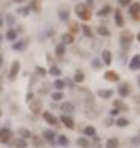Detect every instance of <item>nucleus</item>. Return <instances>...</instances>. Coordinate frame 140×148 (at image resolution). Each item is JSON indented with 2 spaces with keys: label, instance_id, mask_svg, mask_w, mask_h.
<instances>
[{
  "label": "nucleus",
  "instance_id": "49530a36",
  "mask_svg": "<svg viewBox=\"0 0 140 148\" xmlns=\"http://www.w3.org/2000/svg\"><path fill=\"white\" fill-rule=\"evenodd\" d=\"M113 124H115V119H113V118H107V119H105V125H107V127H111Z\"/></svg>",
  "mask_w": 140,
  "mask_h": 148
},
{
  "label": "nucleus",
  "instance_id": "b1692460",
  "mask_svg": "<svg viewBox=\"0 0 140 148\" xmlns=\"http://www.w3.org/2000/svg\"><path fill=\"white\" fill-rule=\"evenodd\" d=\"M119 147V139L118 138H109L105 140V148H118Z\"/></svg>",
  "mask_w": 140,
  "mask_h": 148
},
{
  "label": "nucleus",
  "instance_id": "ea45409f",
  "mask_svg": "<svg viewBox=\"0 0 140 148\" xmlns=\"http://www.w3.org/2000/svg\"><path fill=\"white\" fill-rule=\"evenodd\" d=\"M29 12H30L29 6H27V8H18V9H17V14H21V15H24V17H27Z\"/></svg>",
  "mask_w": 140,
  "mask_h": 148
},
{
  "label": "nucleus",
  "instance_id": "1a4fd4ad",
  "mask_svg": "<svg viewBox=\"0 0 140 148\" xmlns=\"http://www.w3.org/2000/svg\"><path fill=\"white\" fill-rule=\"evenodd\" d=\"M60 110H62L63 115H71V113H74L75 106H74V103H71V101H62Z\"/></svg>",
  "mask_w": 140,
  "mask_h": 148
},
{
  "label": "nucleus",
  "instance_id": "393cba45",
  "mask_svg": "<svg viewBox=\"0 0 140 148\" xmlns=\"http://www.w3.org/2000/svg\"><path fill=\"white\" fill-rule=\"evenodd\" d=\"M84 73L82 71V70H77L75 71V74H74V77H72V80H74L75 83H83L84 82Z\"/></svg>",
  "mask_w": 140,
  "mask_h": 148
},
{
  "label": "nucleus",
  "instance_id": "9d476101",
  "mask_svg": "<svg viewBox=\"0 0 140 148\" xmlns=\"http://www.w3.org/2000/svg\"><path fill=\"white\" fill-rule=\"evenodd\" d=\"M60 123L66 127V129H69V130H72V129H74V125H75L72 116H71V115H63V113L60 115Z\"/></svg>",
  "mask_w": 140,
  "mask_h": 148
},
{
  "label": "nucleus",
  "instance_id": "2f4dec72",
  "mask_svg": "<svg viewBox=\"0 0 140 148\" xmlns=\"http://www.w3.org/2000/svg\"><path fill=\"white\" fill-rule=\"evenodd\" d=\"M59 18L62 21H68L69 20V9H59Z\"/></svg>",
  "mask_w": 140,
  "mask_h": 148
},
{
  "label": "nucleus",
  "instance_id": "4be33fe9",
  "mask_svg": "<svg viewBox=\"0 0 140 148\" xmlns=\"http://www.w3.org/2000/svg\"><path fill=\"white\" fill-rule=\"evenodd\" d=\"M48 74H50V76H53V77H60L62 76V70L59 68L57 65H51L50 70H48Z\"/></svg>",
  "mask_w": 140,
  "mask_h": 148
},
{
  "label": "nucleus",
  "instance_id": "6e6d98bb",
  "mask_svg": "<svg viewBox=\"0 0 140 148\" xmlns=\"http://www.w3.org/2000/svg\"><path fill=\"white\" fill-rule=\"evenodd\" d=\"M2 24H3V20H2V17H0V27H2Z\"/></svg>",
  "mask_w": 140,
  "mask_h": 148
},
{
  "label": "nucleus",
  "instance_id": "e433bc0d",
  "mask_svg": "<svg viewBox=\"0 0 140 148\" xmlns=\"http://www.w3.org/2000/svg\"><path fill=\"white\" fill-rule=\"evenodd\" d=\"M32 140H33V145L36 148H42L44 147V139L39 138V136H32Z\"/></svg>",
  "mask_w": 140,
  "mask_h": 148
},
{
  "label": "nucleus",
  "instance_id": "a878e982",
  "mask_svg": "<svg viewBox=\"0 0 140 148\" xmlns=\"http://www.w3.org/2000/svg\"><path fill=\"white\" fill-rule=\"evenodd\" d=\"M18 38V32L15 29H8V32H6V39L8 41H17Z\"/></svg>",
  "mask_w": 140,
  "mask_h": 148
},
{
  "label": "nucleus",
  "instance_id": "39448f33",
  "mask_svg": "<svg viewBox=\"0 0 140 148\" xmlns=\"http://www.w3.org/2000/svg\"><path fill=\"white\" fill-rule=\"evenodd\" d=\"M56 138H57V134L54 130H50V129H47L42 132V139L47 140V142H50L51 145H54L56 144Z\"/></svg>",
  "mask_w": 140,
  "mask_h": 148
},
{
  "label": "nucleus",
  "instance_id": "6ab92c4d",
  "mask_svg": "<svg viewBox=\"0 0 140 148\" xmlns=\"http://www.w3.org/2000/svg\"><path fill=\"white\" fill-rule=\"evenodd\" d=\"M26 47H27V41H15L12 44V50L15 51H23Z\"/></svg>",
  "mask_w": 140,
  "mask_h": 148
},
{
  "label": "nucleus",
  "instance_id": "8fccbe9b",
  "mask_svg": "<svg viewBox=\"0 0 140 148\" xmlns=\"http://www.w3.org/2000/svg\"><path fill=\"white\" fill-rule=\"evenodd\" d=\"M134 100H136V103H137V104H140V95H136Z\"/></svg>",
  "mask_w": 140,
  "mask_h": 148
},
{
  "label": "nucleus",
  "instance_id": "f3484780",
  "mask_svg": "<svg viewBox=\"0 0 140 148\" xmlns=\"http://www.w3.org/2000/svg\"><path fill=\"white\" fill-rule=\"evenodd\" d=\"M18 136L21 138V139L27 140V139H32L33 134H32V132H30L29 129H24V127H21V129H18Z\"/></svg>",
  "mask_w": 140,
  "mask_h": 148
},
{
  "label": "nucleus",
  "instance_id": "cd10ccee",
  "mask_svg": "<svg viewBox=\"0 0 140 148\" xmlns=\"http://www.w3.org/2000/svg\"><path fill=\"white\" fill-rule=\"evenodd\" d=\"M115 125H118V127H121V129H124V127L130 125V121L126 119V118H124V116H119V118L115 121Z\"/></svg>",
  "mask_w": 140,
  "mask_h": 148
},
{
  "label": "nucleus",
  "instance_id": "c85d7f7f",
  "mask_svg": "<svg viewBox=\"0 0 140 148\" xmlns=\"http://www.w3.org/2000/svg\"><path fill=\"white\" fill-rule=\"evenodd\" d=\"M14 147H15V148H27V140L21 139V138H17V139L14 140Z\"/></svg>",
  "mask_w": 140,
  "mask_h": 148
},
{
  "label": "nucleus",
  "instance_id": "4468645a",
  "mask_svg": "<svg viewBox=\"0 0 140 148\" xmlns=\"http://www.w3.org/2000/svg\"><path fill=\"white\" fill-rule=\"evenodd\" d=\"M101 62L104 65H110L111 64V51L110 50H103L101 51Z\"/></svg>",
  "mask_w": 140,
  "mask_h": 148
},
{
  "label": "nucleus",
  "instance_id": "bf43d9fd",
  "mask_svg": "<svg viewBox=\"0 0 140 148\" xmlns=\"http://www.w3.org/2000/svg\"><path fill=\"white\" fill-rule=\"evenodd\" d=\"M0 91H2V89H0Z\"/></svg>",
  "mask_w": 140,
  "mask_h": 148
},
{
  "label": "nucleus",
  "instance_id": "f03ea898",
  "mask_svg": "<svg viewBox=\"0 0 140 148\" xmlns=\"http://www.w3.org/2000/svg\"><path fill=\"white\" fill-rule=\"evenodd\" d=\"M75 15L83 20V21H88V20H90V12H89V8L86 6L84 3H78L75 5Z\"/></svg>",
  "mask_w": 140,
  "mask_h": 148
},
{
  "label": "nucleus",
  "instance_id": "6e6552de",
  "mask_svg": "<svg viewBox=\"0 0 140 148\" xmlns=\"http://www.w3.org/2000/svg\"><path fill=\"white\" fill-rule=\"evenodd\" d=\"M20 68H21V64H20V60H14L11 65V70H9V80H14L17 76H18V73H20Z\"/></svg>",
  "mask_w": 140,
  "mask_h": 148
},
{
  "label": "nucleus",
  "instance_id": "0eeeda50",
  "mask_svg": "<svg viewBox=\"0 0 140 148\" xmlns=\"http://www.w3.org/2000/svg\"><path fill=\"white\" fill-rule=\"evenodd\" d=\"M29 109L32 110V113H41L42 112V101L38 98H33L29 103Z\"/></svg>",
  "mask_w": 140,
  "mask_h": 148
},
{
  "label": "nucleus",
  "instance_id": "c756f323",
  "mask_svg": "<svg viewBox=\"0 0 140 148\" xmlns=\"http://www.w3.org/2000/svg\"><path fill=\"white\" fill-rule=\"evenodd\" d=\"M53 88L56 91H62L65 88V80H60V79H56L54 82H53Z\"/></svg>",
  "mask_w": 140,
  "mask_h": 148
},
{
  "label": "nucleus",
  "instance_id": "473e14b6",
  "mask_svg": "<svg viewBox=\"0 0 140 148\" xmlns=\"http://www.w3.org/2000/svg\"><path fill=\"white\" fill-rule=\"evenodd\" d=\"M57 144L62 145V147H68L69 145V139L65 136V134H59L57 136Z\"/></svg>",
  "mask_w": 140,
  "mask_h": 148
},
{
  "label": "nucleus",
  "instance_id": "4d7b16f0",
  "mask_svg": "<svg viewBox=\"0 0 140 148\" xmlns=\"http://www.w3.org/2000/svg\"><path fill=\"white\" fill-rule=\"evenodd\" d=\"M2 115H3V113H2V109H0V116H2Z\"/></svg>",
  "mask_w": 140,
  "mask_h": 148
},
{
  "label": "nucleus",
  "instance_id": "864d4df0",
  "mask_svg": "<svg viewBox=\"0 0 140 148\" xmlns=\"http://www.w3.org/2000/svg\"><path fill=\"white\" fill-rule=\"evenodd\" d=\"M136 38H137V41H139V42H140V32H139V33H137V36H136Z\"/></svg>",
  "mask_w": 140,
  "mask_h": 148
},
{
  "label": "nucleus",
  "instance_id": "ddd939ff",
  "mask_svg": "<svg viewBox=\"0 0 140 148\" xmlns=\"http://www.w3.org/2000/svg\"><path fill=\"white\" fill-rule=\"evenodd\" d=\"M104 79L107 80V82H119V74L116 73V71H111V70H109V71H105L104 73Z\"/></svg>",
  "mask_w": 140,
  "mask_h": 148
},
{
  "label": "nucleus",
  "instance_id": "4c0bfd02",
  "mask_svg": "<svg viewBox=\"0 0 140 148\" xmlns=\"http://www.w3.org/2000/svg\"><path fill=\"white\" fill-rule=\"evenodd\" d=\"M92 70H95V71H98V70H101V66H103V62L99 59H92Z\"/></svg>",
  "mask_w": 140,
  "mask_h": 148
},
{
  "label": "nucleus",
  "instance_id": "a211bd4d",
  "mask_svg": "<svg viewBox=\"0 0 140 148\" xmlns=\"http://www.w3.org/2000/svg\"><path fill=\"white\" fill-rule=\"evenodd\" d=\"M72 42H74V35H72V33H63L62 35V44L66 47V45H71Z\"/></svg>",
  "mask_w": 140,
  "mask_h": 148
},
{
  "label": "nucleus",
  "instance_id": "f8f14e48",
  "mask_svg": "<svg viewBox=\"0 0 140 148\" xmlns=\"http://www.w3.org/2000/svg\"><path fill=\"white\" fill-rule=\"evenodd\" d=\"M128 66H130L131 71L140 70V55H134V56H133L131 60H130V64H128Z\"/></svg>",
  "mask_w": 140,
  "mask_h": 148
},
{
  "label": "nucleus",
  "instance_id": "5fc2aeb1",
  "mask_svg": "<svg viewBox=\"0 0 140 148\" xmlns=\"http://www.w3.org/2000/svg\"><path fill=\"white\" fill-rule=\"evenodd\" d=\"M137 85H139V86H140V76H139V77H137Z\"/></svg>",
  "mask_w": 140,
  "mask_h": 148
},
{
  "label": "nucleus",
  "instance_id": "dca6fc26",
  "mask_svg": "<svg viewBox=\"0 0 140 148\" xmlns=\"http://www.w3.org/2000/svg\"><path fill=\"white\" fill-rule=\"evenodd\" d=\"M113 109H118L119 112H125V110H128V106H125L122 100L118 98V100L113 101Z\"/></svg>",
  "mask_w": 140,
  "mask_h": 148
},
{
  "label": "nucleus",
  "instance_id": "de8ad7c7",
  "mask_svg": "<svg viewBox=\"0 0 140 148\" xmlns=\"http://www.w3.org/2000/svg\"><path fill=\"white\" fill-rule=\"evenodd\" d=\"M32 100H33V94H32V92H29L27 95H26V101H27V103H30Z\"/></svg>",
  "mask_w": 140,
  "mask_h": 148
},
{
  "label": "nucleus",
  "instance_id": "13d9d810",
  "mask_svg": "<svg viewBox=\"0 0 140 148\" xmlns=\"http://www.w3.org/2000/svg\"><path fill=\"white\" fill-rule=\"evenodd\" d=\"M0 41H2V36H0Z\"/></svg>",
  "mask_w": 140,
  "mask_h": 148
},
{
  "label": "nucleus",
  "instance_id": "5701e85b",
  "mask_svg": "<svg viewBox=\"0 0 140 148\" xmlns=\"http://www.w3.org/2000/svg\"><path fill=\"white\" fill-rule=\"evenodd\" d=\"M83 133H84V136H88V138H93L97 134V129L93 125H86Z\"/></svg>",
  "mask_w": 140,
  "mask_h": 148
},
{
  "label": "nucleus",
  "instance_id": "37998d69",
  "mask_svg": "<svg viewBox=\"0 0 140 148\" xmlns=\"http://www.w3.org/2000/svg\"><path fill=\"white\" fill-rule=\"evenodd\" d=\"M119 113H121V112H119L118 109H111V110H110V118H116V116H119Z\"/></svg>",
  "mask_w": 140,
  "mask_h": 148
},
{
  "label": "nucleus",
  "instance_id": "c03bdc74",
  "mask_svg": "<svg viewBox=\"0 0 140 148\" xmlns=\"http://www.w3.org/2000/svg\"><path fill=\"white\" fill-rule=\"evenodd\" d=\"M6 21H8L9 24H14L15 23V17L14 15H8V17H6Z\"/></svg>",
  "mask_w": 140,
  "mask_h": 148
},
{
  "label": "nucleus",
  "instance_id": "3c124183",
  "mask_svg": "<svg viewBox=\"0 0 140 148\" xmlns=\"http://www.w3.org/2000/svg\"><path fill=\"white\" fill-rule=\"evenodd\" d=\"M2 64H3V56L0 55V66H2Z\"/></svg>",
  "mask_w": 140,
  "mask_h": 148
},
{
  "label": "nucleus",
  "instance_id": "20e7f679",
  "mask_svg": "<svg viewBox=\"0 0 140 148\" xmlns=\"http://www.w3.org/2000/svg\"><path fill=\"white\" fill-rule=\"evenodd\" d=\"M12 138V132L8 127H0V142L2 144H8Z\"/></svg>",
  "mask_w": 140,
  "mask_h": 148
},
{
  "label": "nucleus",
  "instance_id": "09e8293b",
  "mask_svg": "<svg viewBox=\"0 0 140 148\" xmlns=\"http://www.w3.org/2000/svg\"><path fill=\"white\" fill-rule=\"evenodd\" d=\"M93 3H95V0H86L84 5L88 6V8H90V6H93Z\"/></svg>",
  "mask_w": 140,
  "mask_h": 148
},
{
  "label": "nucleus",
  "instance_id": "f704fd0d",
  "mask_svg": "<svg viewBox=\"0 0 140 148\" xmlns=\"http://www.w3.org/2000/svg\"><path fill=\"white\" fill-rule=\"evenodd\" d=\"M51 100H53V101H62V100H63V92L62 91L51 92Z\"/></svg>",
  "mask_w": 140,
  "mask_h": 148
},
{
  "label": "nucleus",
  "instance_id": "58836bf2",
  "mask_svg": "<svg viewBox=\"0 0 140 148\" xmlns=\"http://www.w3.org/2000/svg\"><path fill=\"white\" fill-rule=\"evenodd\" d=\"M86 116H88V118H92V119H95V118L98 116V113H97V110H92L90 107H88V109H86Z\"/></svg>",
  "mask_w": 140,
  "mask_h": 148
},
{
  "label": "nucleus",
  "instance_id": "79ce46f5",
  "mask_svg": "<svg viewBox=\"0 0 140 148\" xmlns=\"http://www.w3.org/2000/svg\"><path fill=\"white\" fill-rule=\"evenodd\" d=\"M118 3L121 6H130L133 2H131V0H118Z\"/></svg>",
  "mask_w": 140,
  "mask_h": 148
},
{
  "label": "nucleus",
  "instance_id": "f257e3e1",
  "mask_svg": "<svg viewBox=\"0 0 140 148\" xmlns=\"http://www.w3.org/2000/svg\"><path fill=\"white\" fill-rule=\"evenodd\" d=\"M133 41H134V35H133L131 32L125 30V32L121 33V41H119V42H121V49H122L124 53L130 50V47H131Z\"/></svg>",
  "mask_w": 140,
  "mask_h": 148
},
{
  "label": "nucleus",
  "instance_id": "7c9ffc66",
  "mask_svg": "<svg viewBox=\"0 0 140 148\" xmlns=\"http://www.w3.org/2000/svg\"><path fill=\"white\" fill-rule=\"evenodd\" d=\"M80 29H82L83 35H84L86 38H92V36H93V33H92V27H89L88 24H83V26H82V27H80Z\"/></svg>",
  "mask_w": 140,
  "mask_h": 148
},
{
  "label": "nucleus",
  "instance_id": "9b49d317",
  "mask_svg": "<svg viewBox=\"0 0 140 148\" xmlns=\"http://www.w3.org/2000/svg\"><path fill=\"white\" fill-rule=\"evenodd\" d=\"M128 14H130L131 17L137 18V15L140 14V2H134V3H131V5L128 6Z\"/></svg>",
  "mask_w": 140,
  "mask_h": 148
},
{
  "label": "nucleus",
  "instance_id": "2eb2a0df",
  "mask_svg": "<svg viewBox=\"0 0 140 148\" xmlns=\"http://www.w3.org/2000/svg\"><path fill=\"white\" fill-rule=\"evenodd\" d=\"M97 95L99 98H104V100H109L113 97V91L111 89H98L97 91Z\"/></svg>",
  "mask_w": 140,
  "mask_h": 148
},
{
  "label": "nucleus",
  "instance_id": "bb28decb",
  "mask_svg": "<svg viewBox=\"0 0 140 148\" xmlns=\"http://www.w3.org/2000/svg\"><path fill=\"white\" fill-rule=\"evenodd\" d=\"M97 33H98V35H101V36H105V38L111 35L109 27H105V26H98V27H97Z\"/></svg>",
  "mask_w": 140,
  "mask_h": 148
},
{
  "label": "nucleus",
  "instance_id": "603ef678",
  "mask_svg": "<svg viewBox=\"0 0 140 148\" xmlns=\"http://www.w3.org/2000/svg\"><path fill=\"white\" fill-rule=\"evenodd\" d=\"M24 0H14V3H23Z\"/></svg>",
  "mask_w": 140,
  "mask_h": 148
},
{
  "label": "nucleus",
  "instance_id": "412c9836",
  "mask_svg": "<svg viewBox=\"0 0 140 148\" xmlns=\"http://www.w3.org/2000/svg\"><path fill=\"white\" fill-rule=\"evenodd\" d=\"M115 23H116L118 27H122L124 26V17H122V12L119 9L115 11Z\"/></svg>",
  "mask_w": 140,
  "mask_h": 148
},
{
  "label": "nucleus",
  "instance_id": "a19ab883",
  "mask_svg": "<svg viewBox=\"0 0 140 148\" xmlns=\"http://www.w3.org/2000/svg\"><path fill=\"white\" fill-rule=\"evenodd\" d=\"M36 73H38L41 77H45V76H47V70L42 68V66H36Z\"/></svg>",
  "mask_w": 140,
  "mask_h": 148
},
{
  "label": "nucleus",
  "instance_id": "a18cd8bd",
  "mask_svg": "<svg viewBox=\"0 0 140 148\" xmlns=\"http://www.w3.org/2000/svg\"><path fill=\"white\" fill-rule=\"evenodd\" d=\"M131 144L139 145V144H140V136H134V138H131Z\"/></svg>",
  "mask_w": 140,
  "mask_h": 148
},
{
  "label": "nucleus",
  "instance_id": "7ed1b4c3",
  "mask_svg": "<svg viewBox=\"0 0 140 148\" xmlns=\"http://www.w3.org/2000/svg\"><path fill=\"white\" fill-rule=\"evenodd\" d=\"M118 94H119V97H121V98H125V97L131 95V86H130V83H126V82L119 83V86H118Z\"/></svg>",
  "mask_w": 140,
  "mask_h": 148
},
{
  "label": "nucleus",
  "instance_id": "423d86ee",
  "mask_svg": "<svg viewBox=\"0 0 140 148\" xmlns=\"http://www.w3.org/2000/svg\"><path fill=\"white\" fill-rule=\"evenodd\" d=\"M41 115H42V118H44V121H45L47 124H50V125H57L59 124V119L53 115L51 112L45 110V112H41Z\"/></svg>",
  "mask_w": 140,
  "mask_h": 148
},
{
  "label": "nucleus",
  "instance_id": "72a5a7b5",
  "mask_svg": "<svg viewBox=\"0 0 140 148\" xmlns=\"http://www.w3.org/2000/svg\"><path fill=\"white\" fill-rule=\"evenodd\" d=\"M111 12V8L107 5V6H104V8H101L99 11H97V17H105L107 14H110Z\"/></svg>",
  "mask_w": 140,
  "mask_h": 148
},
{
  "label": "nucleus",
  "instance_id": "aec40b11",
  "mask_svg": "<svg viewBox=\"0 0 140 148\" xmlns=\"http://www.w3.org/2000/svg\"><path fill=\"white\" fill-rule=\"evenodd\" d=\"M75 144L80 147V148H90V140L88 138H77Z\"/></svg>",
  "mask_w": 140,
  "mask_h": 148
},
{
  "label": "nucleus",
  "instance_id": "c9c22d12",
  "mask_svg": "<svg viewBox=\"0 0 140 148\" xmlns=\"http://www.w3.org/2000/svg\"><path fill=\"white\" fill-rule=\"evenodd\" d=\"M54 53H56L57 56H63L65 53H66V47H65L62 42H60V44H57V45H56V49H54Z\"/></svg>",
  "mask_w": 140,
  "mask_h": 148
}]
</instances>
